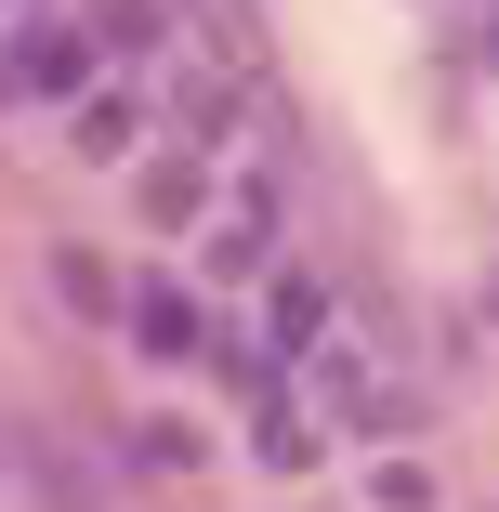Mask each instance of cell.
<instances>
[{"mask_svg": "<svg viewBox=\"0 0 499 512\" xmlns=\"http://www.w3.org/2000/svg\"><path fill=\"white\" fill-rule=\"evenodd\" d=\"M329 394H342V421H355V434H394V421H421V407L394 394V368H368V355H342V368H329Z\"/></svg>", "mask_w": 499, "mask_h": 512, "instance_id": "1", "label": "cell"}, {"mask_svg": "<svg viewBox=\"0 0 499 512\" xmlns=\"http://www.w3.org/2000/svg\"><path fill=\"white\" fill-rule=\"evenodd\" d=\"M276 342H289V355L329 342V289H316V276H276Z\"/></svg>", "mask_w": 499, "mask_h": 512, "instance_id": "2", "label": "cell"}, {"mask_svg": "<svg viewBox=\"0 0 499 512\" xmlns=\"http://www.w3.org/2000/svg\"><path fill=\"white\" fill-rule=\"evenodd\" d=\"M53 289H66V316H119V276L92 250H53Z\"/></svg>", "mask_w": 499, "mask_h": 512, "instance_id": "3", "label": "cell"}, {"mask_svg": "<svg viewBox=\"0 0 499 512\" xmlns=\"http://www.w3.org/2000/svg\"><path fill=\"white\" fill-rule=\"evenodd\" d=\"M263 237H276V197H237L224 237H211V263H263Z\"/></svg>", "mask_w": 499, "mask_h": 512, "instance_id": "4", "label": "cell"}, {"mask_svg": "<svg viewBox=\"0 0 499 512\" xmlns=\"http://www.w3.org/2000/svg\"><path fill=\"white\" fill-rule=\"evenodd\" d=\"M132 329H145V355H197V316H184V289H145V316H132Z\"/></svg>", "mask_w": 499, "mask_h": 512, "instance_id": "5", "label": "cell"}, {"mask_svg": "<svg viewBox=\"0 0 499 512\" xmlns=\"http://www.w3.org/2000/svg\"><path fill=\"white\" fill-rule=\"evenodd\" d=\"M197 197H211V184H197L184 158H171V171H145V211H158V224H197Z\"/></svg>", "mask_w": 499, "mask_h": 512, "instance_id": "6", "label": "cell"}, {"mask_svg": "<svg viewBox=\"0 0 499 512\" xmlns=\"http://www.w3.org/2000/svg\"><path fill=\"white\" fill-rule=\"evenodd\" d=\"M368 512H434V473H381V486H368Z\"/></svg>", "mask_w": 499, "mask_h": 512, "instance_id": "7", "label": "cell"}]
</instances>
